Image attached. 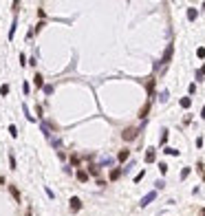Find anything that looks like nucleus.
<instances>
[{
    "mask_svg": "<svg viewBox=\"0 0 205 216\" xmlns=\"http://www.w3.org/2000/svg\"><path fill=\"white\" fill-rule=\"evenodd\" d=\"M137 132H139L137 128H126V130L121 132V137H124V141H132V139L137 137Z\"/></svg>",
    "mask_w": 205,
    "mask_h": 216,
    "instance_id": "f257e3e1",
    "label": "nucleus"
},
{
    "mask_svg": "<svg viewBox=\"0 0 205 216\" xmlns=\"http://www.w3.org/2000/svg\"><path fill=\"white\" fill-rule=\"evenodd\" d=\"M68 207H71V212H79V209H82V201H79L77 196H73L71 203H68Z\"/></svg>",
    "mask_w": 205,
    "mask_h": 216,
    "instance_id": "f03ea898",
    "label": "nucleus"
},
{
    "mask_svg": "<svg viewBox=\"0 0 205 216\" xmlns=\"http://www.w3.org/2000/svg\"><path fill=\"white\" fill-rule=\"evenodd\" d=\"M157 159V150L155 148H148V152H146V163H152Z\"/></svg>",
    "mask_w": 205,
    "mask_h": 216,
    "instance_id": "7ed1b4c3",
    "label": "nucleus"
},
{
    "mask_svg": "<svg viewBox=\"0 0 205 216\" xmlns=\"http://www.w3.org/2000/svg\"><path fill=\"white\" fill-rule=\"evenodd\" d=\"M172 44H168V49H166V53H163V58H161V62H163V64H168V62H170V58H172Z\"/></svg>",
    "mask_w": 205,
    "mask_h": 216,
    "instance_id": "20e7f679",
    "label": "nucleus"
},
{
    "mask_svg": "<svg viewBox=\"0 0 205 216\" xmlns=\"http://www.w3.org/2000/svg\"><path fill=\"white\" fill-rule=\"evenodd\" d=\"M155 196H157V192H150V194H146L144 198H141V207H146L150 201H155Z\"/></svg>",
    "mask_w": 205,
    "mask_h": 216,
    "instance_id": "39448f33",
    "label": "nucleus"
},
{
    "mask_svg": "<svg viewBox=\"0 0 205 216\" xmlns=\"http://www.w3.org/2000/svg\"><path fill=\"white\" fill-rule=\"evenodd\" d=\"M77 181H79V183H86V181H88V172H86V170H79V172H77Z\"/></svg>",
    "mask_w": 205,
    "mask_h": 216,
    "instance_id": "423d86ee",
    "label": "nucleus"
},
{
    "mask_svg": "<svg viewBox=\"0 0 205 216\" xmlns=\"http://www.w3.org/2000/svg\"><path fill=\"white\" fill-rule=\"evenodd\" d=\"M119 177H121V168H115V170H110V181H117Z\"/></svg>",
    "mask_w": 205,
    "mask_h": 216,
    "instance_id": "0eeeda50",
    "label": "nucleus"
},
{
    "mask_svg": "<svg viewBox=\"0 0 205 216\" xmlns=\"http://www.w3.org/2000/svg\"><path fill=\"white\" fill-rule=\"evenodd\" d=\"M128 157H130V150H121V152L117 155V159H119V161H126Z\"/></svg>",
    "mask_w": 205,
    "mask_h": 216,
    "instance_id": "6e6552de",
    "label": "nucleus"
},
{
    "mask_svg": "<svg viewBox=\"0 0 205 216\" xmlns=\"http://www.w3.org/2000/svg\"><path fill=\"white\" fill-rule=\"evenodd\" d=\"M33 82H36V88H42V86H44V82H42V75H38V73H36V77H33Z\"/></svg>",
    "mask_w": 205,
    "mask_h": 216,
    "instance_id": "1a4fd4ad",
    "label": "nucleus"
},
{
    "mask_svg": "<svg viewBox=\"0 0 205 216\" xmlns=\"http://www.w3.org/2000/svg\"><path fill=\"white\" fill-rule=\"evenodd\" d=\"M181 106H183V108H190V106H192V99H190V97H183V99H181Z\"/></svg>",
    "mask_w": 205,
    "mask_h": 216,
    "instance_id": "9d476101",
    "label": "nucleus"
},
{
    "mask_svg": "<svg viewBox=\"0 0 205 216\" xmlns=\"http://www.w3.org/2000/svg\"><path fill=\"white\" fill-rule=\"evenodd\" d=\"M187 18H190V20H196V9H187Z\"/></svg>",
    "mask_w": 205,
    "mask_h": 216,
    "instance_id": "9b49d317",
    "label": "nucleus"
},
{
    "mask_svg": "<svg viewBox=\"0 0 205 216\" xmlns=\"http://www.w3.org/2000/svg\"><path fill=\"white\" fill-rule=\"evenodd\" d=\"M148 110H150V104H146L144 108H141V112H139V117H146V115H148Z\"/></svg>",
    "mask_w": 205,
    "mask_h": 216,
    "instance_id": "f8f14e48",
    "label": "nucleus"
},
{
    "mask_svg": "<svg viewBox=\"0 0 205 216\" xmlns=\"http://www.w3.org/2000/svg\"><path fill=\"white\" fill-rule=\"evenodd\" d=\"M9 132H11V137H18V128H16L13 124H11V126H9Z\"/></svg>",
    "mask_w": 205,
    "mask_h": 216,
    "instance_id": "ddd939ff",
    "label": "nucleus"
},
{
    "mask_svg": "<svg viewBox=\"0 0 205 216\" xmlns=\"http://www.w3.org/2000/svg\"><path fill=\"white\" fill-rule=\"evenodd\" d=\"M9 190H11V194H13L16 198H20V192H18V190H16V187H13V185H11V187H9Z\"/></svg>",
    "mask_w": 205,
    "mask_h": 216,
    "instance_id": "4468645a",
    "label": "nucleus"
},
{
    "mask_svg": "<svg viewBox=\"0 0 205 216\" xmlns=\"http://www.w3.org/2000/svg\"><path fill=\"white\" fill-rule=\"evenodd\" d=\"M44 93H47V95H53V86H51V84H49V86H44Z\"/></svg>",
    "mask_w": 205,
    "mask_h": 216,
    "instance_id": "2eb2a0df",
    "label": "nucleus"
},
{
    "mask_svg": "<svg viewBox=\"0 0 205 216\" xmlns=\"http://www.w3.org/2000/svg\"><path fill=\"white\" fill-rule=\"evenodd\" d=\"M168 155H179V150H174V148H166Z\"/></svg>",
    "mask_w": 205,
    "mask_h": 216,
    "instance_id": "dca6fc26",
    "label": "nucleus"
},
{
    "mask_svg": "<svg viewBox=\"0 0 205 216\" xmlns=\"http://www.w3.org/2000/svg\"><path fill=\"white\" fill-rule=\"evenodd\" d=\"M159 170H161V172L166 174V172H168V166H166V163H159Z\"/></svg>",
    "mask_w": 205,
    "mask_h": 216,
    "instance_id": "f3484780",
    "label": "nucleus"
},
{
    "mask_svg": "<svg viewBox=\"0 0 205 216\" xmlns=\"http://www.w3.org/2000/svg\"><path fill=\"white\" fill-rule=\"evenodd\" d=\"M168 141V130H163V135H161V144H166Z\"/></svg>",
    "mask_w": 205,
    "mask_h": 216,
    "instance_id": "a211bd4d",
    "label": "nucleus"
},
{
    "mask_svg": "<svg viewBox=\"0 0 205 216\" xmlns=\"http://www.w3.org/2000/svg\"><path fill=\"white\" fill-rule=\"evenodd\" d=\"M9 166H11V168H13V170H16V159H13V155H11V157H9Z\"/></svg>",
    "mask_w": 205,
    "mask_h": 216,
    "instance_id": "6ab92c4d",
    "label": "nucleus"
},
{
    "mask_svg": "<svg viewBox=\"0 0 205 216\" xmlns=\"http://www.w3.org/2000/svg\"><path fill=\"white\" fill-rule=\"evenodd\" d=\"M90 174H99V168L97 166H90Z\"/></svg>",
    "mask_w": 205,
    "mask_h": 216,
    "instance_id": "aec40b11",
    "label": "nucleus"
},
{
    "mask_svg": "<svg viewBox=\"0 0 205 216\" xmlns=\"http://www.w3.org/2000/svg\"><path fill=\"white\" fill-rule=\"evenodd\" d=\"M187 174H190V168H183V172H181V179H185Z\"/></svg>",
    "mask_w": 205,
    "mask_h": 216,
    "instance_id": "412c9836",
    "label": "nucleus"
},
{
    "mask_svg": "<svg viewBox=\"0 0 205 216\" xmlns=\"http://www.w3.org/2000/svg\"><path fill=\"white\" fill-rule=\"evenodd\" d=\"M196 55H198V58H205V49L201 47V49H198V51H196Z\"/></svg>",
    "mask_w": 205,
    "mask_h": 216,
    "instance_id": "4be33fe9",
    "label": "nucleus"
},
{
    "mask_svg": "<svg viewBox=\"0 0 205 216\" xmlns=\"http://www.w3.org/2000/svg\"><path fill=\"white\" fill-rule=\"evenodd\" d=\"M201 75H205V64H203V69H201Z\"/></svg>",
    "mask_w": 205,
    "mask_h": 216,
    "instance_id": "5701e85b",
    "label": "nucleus"
},
{
    "mask_svg": "<svg viewBox=\"0 0 205 216\" xmlns=\"http://www.w3.org/2000/svg\"><path fill=\"white\" fill-rule=\"evenodd\" d=\"M201 216H205V207H203V209H201Z\"/></svg>",
    "mask_w": 205,
    "mask_h": 216,
    "instance_id": "b1692460",
    "label": "nucleus"
},
{
    "mask_svg": "<svg viewBox=\"0 0 205 216\" xmlns=\"http://www.w3.org/2000/svg\"><path fill=\"white\" fill-rule=\"evenodd\" d=\"M2 183H4V179H2V177H0V185H2Z\"/></svg>",
    "mask_w": 205,
    "mask_h": 216,
    "instance_id": "393cba45",
    "label": "nucleus"
}]
</instances>
